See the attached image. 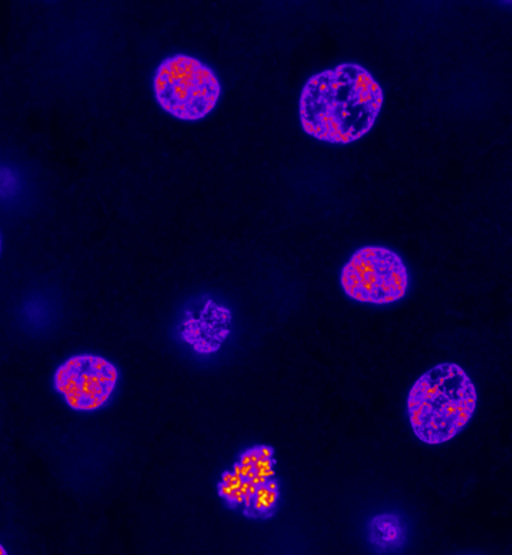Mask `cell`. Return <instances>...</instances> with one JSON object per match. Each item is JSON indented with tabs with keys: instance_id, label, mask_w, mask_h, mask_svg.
Returning a JSON list of instances; mask_svg holds the SVG:
<instances>
[{
	"instance_id": "cell-1",
	"label": "cell",
	"mask_w": 512,
	"mask_h": 555,
	"mask_svg": "<svg viewBox=\"0 0 512 555\" xmlns=\"http://www.w3.org/2000/svg\"><path fill=\"white\" fill-rule=\"evenodd\" d=\"M383 102L373 75L360 64L345 62L307 79L299 97V120L309 136L346 145L372 129Z\"/></svg>"
},
{
	"instance_id": "cell-2",
	"label": "cell",
	"mask_w": 512,
	"mask_h": 555,
	"mask_svg": "<svg viewBox=\"0 0 512 555\" xmlns=\"http://www.w3.org/2000/svg\"><path fill=\"white\" fill-rule=\"evenodd\" d=\"M477 405L476 387L458 364L442 362L421 374L406 400L415 436L425 444L439 445L467 426Z\"/></svg>"
},
{
	"instance_id": "cell-3",
	"label": "cell",
	"mask_w": 512,
	"mask_h": 555,
	"mask_svg": "<svg viewBox=\"0 0 512 555\" xmlns=\"http://www.w3.org/2000/svg\"><path fill=\"white\" fill-rule=\"evenodd\" d=\"M153 90L160 107L183 121L206 117L221 95L220 81L212 68L186 54H174L159 64Z\"/></svg>"
},
{
	"instance_id": "cell-4",
	"label": "cell",
	"mask_w": 512,
	"mask_h": 555,
	"mask_svg": "<svg viewBox=\"0 0 512 555\" xmlns=\"http://www.w3.org/2000/svg\"><path fill=\"white\" fill-rule=\"evenodd\" d=\"M340 285L351 299L386 305L401 300L409 287V273L402 257L380 245L358 248L343 265Z\"/></svg>"
},
{
	"instance_id": "cell-5",
	"label": "cell",
	"mask_w": 512,
	"mask_h": 555,
	"mask_svg": "<svg viewBox=\"0 0 512 555\" xmlns=\"http://www.w3.org/2000/svg\"><path fill=\"white\" fill-rule=\"evenodd\" d=\"M119 378L117 367L91 353L66 359L54 373V387L69 407L88 412L101 408L113 394Z\"/></svg>"
},
{
	"instance_id": "cell-6",
	"label": "cell",
	"mask_w": 512,
	"mask_h": 555,
	"mask_svg": "<svg viewBox=\"0 0 512 555\" xmlns=\"http://www.w3.org/2000/svg\"><path fill=\"white\" fill-rule=\"evenodd\" d=\"M367 534L370 543L381 550L395 549L404 539L402 522L392 513H380L372 517Z\"/></svg>"
}]
</instances>
